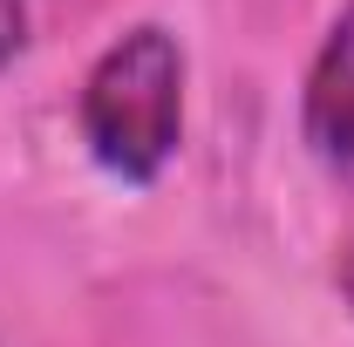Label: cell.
<instances>
[{
    "label": "cell",
    "mask_w": 354,
    "mask_h": 347,
    "mask_svg": "<svg viewBox=\"0 0 354 347\" xmlns=\"http://www.w3.org/2000/svg\"><path fill=\"white\" fill-rule=\"evenodd\" d=\"M88 157L123 184H157L184 143V48L171 28L143 21L102 48L75 95Z\"/></svg>",
    "instance_id": "6da1fadb"
},
{
    "label": "cell",
    "mask_w": 354,
    "mask_h": 347,
    "mask_svg": "<svg viewBox=\"0 0 354 347\" xmlns=\"http://www.w3.org/2000/svg\"><path fill=\"white\" fill-rule=\"evenodd\" d=\"M21 41H28V0H0V68L21 55Z\"/></svg>",
    "instance_id": "3957f363"
},
{
    "label": "cell",
    "mask_w": 354,
    "mask_h": 347,
    "mask_svg": "<svg viewBox=\"0 0 354 347\" xmlns=\"http://www.w3.org/2000/svg\"><path fill=\"white\" fill-rule=\"evenodd\" d=\"M334 286H341V300L354 306V238H348V252H341V265H334Z\"/></svg>",
    "instance_id": "277c9868"
},
{
    "label": "cell",
    "mask_w": 354,
    "mask_h": 347,
    "mask_svg": "<svg viewBox=\"0 0 354 347\" xmlns=\"http://www.w3.org/2000/svg\"><path fill=\"white\" fill-rule=\"evenodd\" d=\"M300 130H307L313 164L354 191V0L334 14L327 41L307 68V95H300Z\"/></svg>",
    "instance_id": "7a4b0ae2"
}]
</instances>
